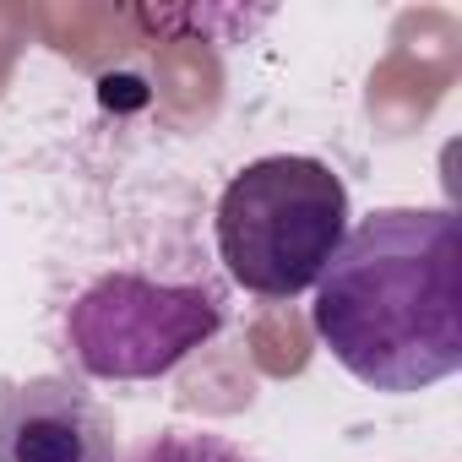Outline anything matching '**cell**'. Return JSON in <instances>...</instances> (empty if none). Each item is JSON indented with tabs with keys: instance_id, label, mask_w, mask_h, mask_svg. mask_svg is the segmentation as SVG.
<instances>
[{
	"instance_id": "cell-1",
	"label": "cell",
	"mask_w": 462,
	"mask_h": 462,
	"mask_svg": "<svg viewBox=\"0 0 462 462\" xmlns=\"http://www.w3.org/2000/svg\"><path fill=\"white\" fill-rule=\"evenodd\" d=\"M310 327L370 392H424L462 370V240L451 207L359 217L316 278Z\"/></svg>"
},
{
	"instance_id": "cell-2",
	"label": "cell",
	"mask_w": 462,
	"mask_h": 462,
	"mask_svg": "<svg viewBox=\"0 0 462 462\" xmlns=\"http://www.w3.org/2000/svg\"><path fill=\"white\" fill-rule=\"evenodd\" d=\"M348 235V185L321 158L273 152L245 163L217 201V256L245 294L294 300L316 289Z\"/></svg>"
},
{
	"instance_id": "cell-3",
	"label": "cell",
	"mask_w": 462,
	"mask_h": 462,
	"mask_svg": "<svg viewBox=\"0 0 462 462\" xmlns=\"http://www.w3.org/2000/svg\"><path fill=\"white\" fill-rule=\"evenodd\" d=\"M223 327V294L212 283H152L142 273H109L66 310V354L93 381H158Z\"/></svg>"
},
{
	"instance_id": "cell-4",
	"label": "cell",
	"mask_w": 462,
	"mask_h": 462,
	"mask_svg": "<svg viewBox=\"0 0 462 462\" xmlns=\"http://www.w3.org/2000/svg\"><path fill=\"white\" fill-rule=\"evenodd\" d=\"M115 419L82 381H0V462H115Z\"/></svg>"
},
{
	"instance_id": "cell-5",
	"label": "cell",
	"mask_w": 462,
	"mask_h": 462,
	"mask_svg": "<svg viewBox=\"0 0 462 462\" xmlns=\"http://www.w3.org/2000/svg\"><path fill=\"white\" fill-rule=\"evenodd\" d=\"M125 462H256V457L212 430H163L158 440L136 446Z\"/></svg>"
}]
</instances>
